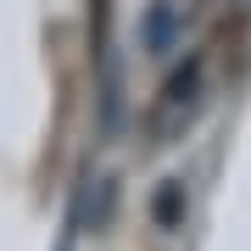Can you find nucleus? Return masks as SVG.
I'll return each instance as SVG.
<instances>
[{"label":"nucleus","instance_id":"1","mask_svg":"<svg viewBox=\"0 0 251 251\" xmlns=\"http://www.w3.org/2000/svg\"><path fill=\"white\" fill-rule=\"evenodd\" d=\"M156 224H179V190H156Z\"/></svg>","mask_w":251,"mask_h":251}]
</instances>
